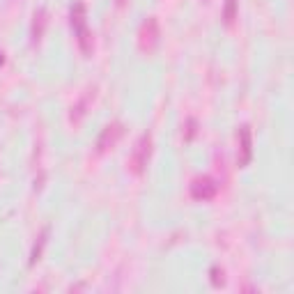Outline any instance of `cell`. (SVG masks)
Segmentation results:
<instances>
[{
	"mask_svg": "<svg viewBox=\"0 0 294 294\" xmlns=\"http://www.w3.org/2000/svg\"><path fill=\"white\" fill-rule=\"evenodd\" d=\"M209 184V180H198L196 182V186H193V196L196 198H209L214 193V191H216V186H207Z\"/></svg>",
	"mask_w": 294,
	"mask_h": 294,
	"instance_id": "obj_1",
	"label": "cell"
}]
</instances>
